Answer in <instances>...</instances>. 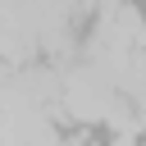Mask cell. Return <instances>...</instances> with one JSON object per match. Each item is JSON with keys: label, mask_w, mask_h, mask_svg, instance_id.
<instances>
[{"label": "cell", "mask_w": 146, "mask_h": 146, "mask_svg": "<svg viewBox=\"0 0 146 146\" xmlns=\"http://www.w3.org/2000/svg\"><path fill=\"white\" fill-rule=\"evenodd\" d=\"M137 119H141V132H146V100H141V110H137Z\"/></svg>", "instance_id": "1"}]
</instances>
